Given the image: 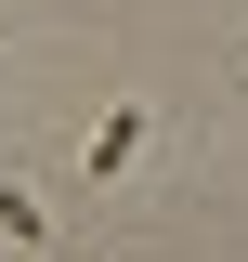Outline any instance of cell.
I'll return each mask as SVG.
<instances>
[{
	"label": "cell",
	"mask_w": 248,
	"mask_h": 262,
	"mask_svg": "<svg viewBox=\"0 0 248 262\" xmlns=\"http://www.w3.org/2000/svg\"><path fill=\"white\" fill-rule=\"evenodd\" d=\"M144 144H157V105L131 92V105H105V118H92V158H79V170H92V184H131Z\"/></svg>",
	"instance_id": "obj_1"
},
{
	"label": "cell",
	"mask_w": 248,
	"mask_h": 262,
	"mask_svg": "<svg viewBox=\"0 0 248 262\" xmlns=\"http://www.w3.org/2000/svg\"><path fill=\"white\" fill-rule=\"evenodd\" d=\"M0 249H53V210H39V184H0Z\"/></svg>",
	"instance_id": "obj_2"
}]
</instances>
